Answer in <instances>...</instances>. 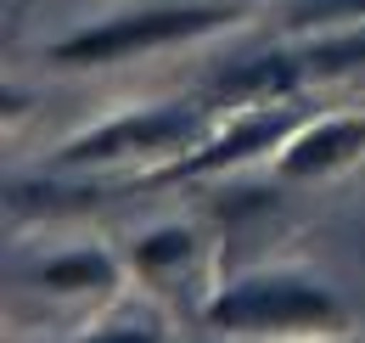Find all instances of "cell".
Returning a JSON list of instances; mask_svg holds the SVG:
<instances>
[{
  "instance_id": "obj_1",
  "label": "cell",
  "mask_w": 365,
  "mask_h": 343,
  "mask_svg": "<svg viewBox=\"0 0 365 343\" xmlns=\"http://www.w3.org/2000/svg\"><path fill=\"white\" fill-rule=\"evenodd\" d=\"M242 17L236 0H185V6H146V11H124L113 23H96L79 29L68 40L51 45L56 62H73V68H101V62H124L140 56L152 45H175V40H197V34H214Z\"/></svg>"
},
{
  "instance_id": "obj_6",
  "label": "cell",
  "mask_w": 365,
  "mask_h": 343,
  "mask_svg": "<svg viewBox=\"0 0 365 343\" xmlns=\"http://www.w3.org/2000/svg\"><path fill=\"white\" fill-rule=\"evenodd\" d=\"M304 79H309V74H304L298 51H292V56L275 51V56H253V62L225 68V74L214 79V96H230V101H242V107H253V101H287Z\"/></svg>"
},
{
  "instance_id": "obj_7",
  "label": "cell",
  "mask_w": 365,
  "mask_h": 343,
  "mask_svg": "<svg viewBox=\"0 0 365 343\" xmlns=\"http://www.w3.org/2000/svg\"><path fill=\"white\" fill-rule=\"evenodd\" d=\"M40 287L51 293H96V287H113V259L101 248H79V254H62L40 264Z\"/></svg>"
},
{
  "instance_id": "obj_8",
  "label": "cell",
  "mask_w": 365,
  "mask_h": 343,
  "mask_svg": "<svg viewBox=\"0 0 365 343\" xmlns=\"http://www.w3.org/2000/svg\"><path fill=\"white\" fill-rule=\"evenodd\" d=\"M304 74L309 79H331V74H349V68H365V23H349L343 34H326V40L304 45L298 51Z\"/></svg>"
},
{
  "instance_id": "obj_10",
  "label": "cell",
  "mask_w": 365,
  "mask_h": 343,
  "mask_svg": "<svg viewBox=\"0 0 365 343\" xmlns=\"http://www.w3.org/2000/svg\"><path fill=\"white\" fill-rule=\"evenodd\" d=\"M365 0H292L287 23L292 29H320V23H360Z\"/></svg>"
},
{
  "instance_id": "obj_5",
  "label": "cell",
  "mask_w": 365,
  "mask_h": 343,
  "mask_svg": "<svg viewBox=\"0 0 365 343\" xmlns=\"http://www.w3.org/2000/svg\"><path fill=\"white\" fill-rule=\"evenodd\" d=\"M365 158V119L360 113H331V119H309L287 146H281V174L287 180H315L343 164Z\"/></svg>"
},
{
  "instance_id": "obj_9",
  "label": "cell",
  "mask_w": 365,
  "mask_h": 343,
  "mask_svg": "<svg viewBox=\"0 0 365 343\" xmlns=\"http://www.w3.org/2000/svg\"><path fill=\"white\" fill-rule=\"evenodd\" d=\"M191 231L185 225H163V231H152V237H140L135 242V270L140 276H169L175 264H185L191 259Z\"/></svg>"
},
{
  "instance_id": "obj_3",
  "label": "cell",
  "mask_w": 365,
  "mask_h": 343,
  "mask_svg": "<svg viewBox=\"0 0 365 343\" xmlns=\"http://www.w3.org/2000/svg\"><path fill=\"white\" fill-rule=\"evenodd\" d=\"M202 129V107L191 101H169V107H135L124 119H107L91 135L68 141L56 152L62 169H85V164H107V158H135V152H180L185 141Z\"/></svg>"
},
{
  "instance_id": "obj_4",
  "label": "cell",
  "mask_w": 365,
  "mask_h": 343,
  "mask_svg": "<svg viewBox=\"0 0 365 343\" xmlns=\"http://www.w3.org/2000/svg\"><path fill=\"white\" fill-rule=\"evenodd\" d=\"M304 124H309V119H304V107H292V101H253V107H242L214 141H202V146H191L185 158H175L158 180H197V174L236 169V164H247V158H259V152L287 146Z\"/></svg>"
},
{
  "instance_id": "obj_11",
  "label": "cell",
  "mask_w": 365,
  "mask_h": 343,
  "mask_svg": "<svg viewBox=\"0 0 365 343\" xmlns=\"http://www.w3.org/2000/svg\"><path fill=\"white\" fill-rule=\"evenodd\" d=\"M85 343H158L152 327H107V332H91Z\"/></svg>"
},
{
  "instance_id": "obj_2",
  "label": "cell",
  "mask_w": 365,
  "mask_h": 343,
  "mask_svg": "<svg viewBox=\"0 0 365 343\" xmlns=\"http://www.w3.org/2000/svg\"><path fill=\"white\" fill-rule=\"evenodd\" d=\"M220 332H337L349 327L343 304L309 276H247L202 309Z\"/></svg>"
}]
</instances>
